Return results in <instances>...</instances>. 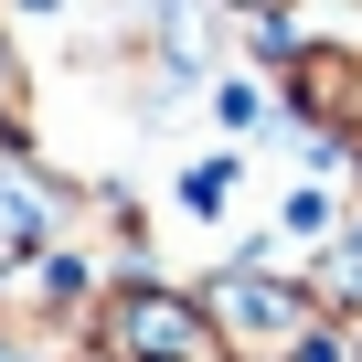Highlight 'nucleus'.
Returning <instances> with one entry per match:
<instances>
[{"instance_id":"nucleus-7","label":"nucleus","mask_w":362,"mask_h":362,"mask_svg":"<svg viewBox=\"0 0 362 362\" xmlns=\"http://www.w3.org/2000/svg\"><path fill=\"white\" fill-rule=\"evenodd\" d=\"M224 192H235V160H203V170H192V181H181V203H192V214H214V203H224Z\"/></svg>"},{"instance_id":"nucleus-3","label":"nucleus","mask_w":362,"mask_h":362,"mask_svg":"<svg viewBox=\"0 0 362 362\" xmlns=\"http://www.w3.org/2000/svg\"><path fill=\"white\" fill-rule=\"evenodd\" d=\"M277 75H288V107L309 128V160H341L362 139V43H298Z\"/></svg>"},{"instance_id":"nucleus-4","label":"nucleus","mask_w":362,"mask_h":362,"mask_svg":"<svg viewBox=\"0 0 362 362\" xmlns=\"http://www.w3.org/2000/svg\"><path fill=\"white\" fill-rule=\"evenodd\" d=\"M54 224H64V192L22 160V139H0V267L43 256V245H54Z\"/></svg>"},{"instance_id":"nucleus-9","label":"nucleus","mask_w":362,"mask_h":362,"mask_svg":"<svg viewBox=\"0 0 362 362\" xmlns=\"http://www.w3.org/2000/svg\"><path fill=\"white\" fill-rule=\"evenodd\" d=\"M224 11H245V22H267V11H288V0H224Z\"/></svg>"},{"instance_id":"nucleus-1","label":"nucleus","mask_w":362,"mask_h":362,"mask_svg":"<svg viewBox=\"0 0 362 362\" xmlns=\"http://www.w3.org/2000/svg\"><path fill=\"white\" fill-rule=\"evenodd\" d=\"M203 309H214L224 351H245V362H298L309 341H330L320 288H309V277H277V267H224V277L203 288Z\"/></svg>"},{"instance_id":"nucleus-5","label":"nucleus","mask_w":362,"mask_h":362,"mask_svg":"<svg viewBox=\"0 0 362 362\" xmlns=\"http://www.w3.org/2000/svg\"><path fill=\"white\" fill-rule=\"evenodd\" d=\"M320 309H362V224H341V235H320Z\"/></svg>"},{"instance_id":"nucleus-8","label":"nucleus","mask_w":362,"mask_h":362,"mask_svg":"<svg viewBox=\"0 0 362 362\" xmlns=\"http://www.w3.org/2000/svg\"><path fill=\"white\" fill-rule=\"evenodd\" d=\"M214 107H224L235 128H256V117H267V96H256V86H214Z\"/></svg>"},{"instance_id":"nucleus-2","label":"nucleus","mask_w":362,"mask_h":362,"mask_svg":"<svg viewBox=\"0 0 362 362\" xmlns=\"http://www.w3.org/2000/svg\"><path fill=\"white\" fill-rule=\"evenodd\" d=\"M96 362H224V330L203 298H181L160 277H128L96 298V330H86Z\"/></svg>"},{"instance_id":"nucleus-6","label":"nucleus","mask_w":362,"mask_h":362,"mask_svg":"<svg viewBox=\"0 0 362 362\" xmlns=\"http://www.w3.org/2000/svg\"><path fill=\"white\" fill-rule=\"evenodd\" d=\"M22 107H33V75H22L11 33H0V128H11V139H22Z\"/></svg>"}]
</instances>
